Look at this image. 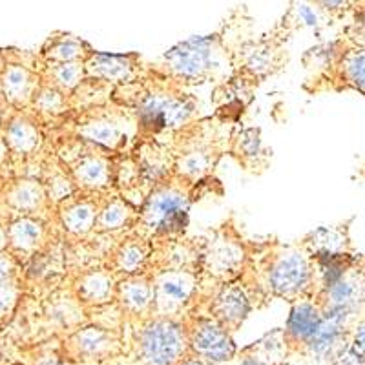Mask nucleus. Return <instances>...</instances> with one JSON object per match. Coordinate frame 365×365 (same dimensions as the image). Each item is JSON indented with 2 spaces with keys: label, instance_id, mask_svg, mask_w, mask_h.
Returning a JSON list of instances; mask_svg holds the SVG:
<instances>
[{
  "label": "nucleus",
  "instance_id": "obj_1",
  "mask_svg": "<svg viewBox=\"0 0 365 365\" xmlns=\"http://www.w3.org/2000/svg\"><path fill=\"white\" fill-rule=\"evenodd\" d=\"M141 349L152 365H172L182 351L181 332L170 323H153L144 330Z\"/></svg>",
  "mask_w": 365,
  "mask_h": 365
},
{
  "label": "nucleus",
  "instance_id": "obj_2",
  "mask_svg": "<svg viewBox=\"0 0 365 365\" xmlns=\"http://www.w3.org/2000/svg\"><path fill=\"white\" fill-rule=\"evenodd\" d=\"M146 223L157 232H178L187 225V203L174 192H161L150 199L144 210Z\"/></svg>",
  "mask_w": 365,
  "mask_h": 365
},
{
  "label": "nucleus",
  "instance_id": "obj_3",
  "mask_svg": "<svg viewBox=\"0 0 365 365\" xmlns=\"http://www.w3.org/2000/svg\"><path fill=\"white\" fill-rule=\"evenodd\" d=\"M188 110L179 100L152 95L141 105V122H143V127L159 132L163 128L178 124L181 119H185Z\"/></svg>",
  "mask_w": 365,
  "mask_h": 365
},
{
  "label": "nucleus",
  "instance_id": "obj_4",
  "mask_svg": "<svg viewBox=\"0 0 365 365\" xmlns=\"http://www.w3.org/2000/svg\"><path fill=\"white\" fill-rule=\"evenodd\" d=\"M172 68L178 74L187 75H199L201 71L207 70L209 66V40L207 39H192L188 42L181 44L179 48L172 50L166 55Z\"/></svg>",
  "mask_w": 365,
  "mask_h": 365
},
{
  "label": "nucleus",
  "instance_id": "obj_5",
  "mask_svg": "<svg viewBox=\"0 0 365 365\" xmlns=\"http://www.w3.org/2000/svg\"><path fill=\"white\" fill-rule=\"evenodd\" d=\"M194 347L201 357L212 361L228 360L234 354V345L231 338L219 327L212 323H203L194 335Z\"/></svg>",
  "mask_w": 365,
  "mask_h": 365
},
{
  "label": "nucleus",
  "instance_id": "obj_6",
  "mask_svg": "<svg viewBox=\"0 0 365 365\" xmlns=\"http://www.w3.org/2000/svg\"><path fill=\"white\" fill-rule=\"evenodd\" d=\"M307 278V265L300 256H289L279 261L272 272V285L278 292L289 294L301 287Z\"/></svg>",
  "mask_w": 365,
  "mask_h": 365
},
{
  "label": "nucleus",
  "instance_id": "obj_7",
  "mask_svg": "<svg viewBox=\"0 0 365 365\" xmlns=\"http://www.w3.org/2000/svg\"><path fill=\"white\" fill-rule=\"evenodd\" d=\"M192 291V282L185 274H168L159 282L157 301L163 309L172 311L187 301Z\"/></svg>",
  "mask_w": 365,
  "mask_h": 365
},
{
  "label": "nucleus",
  "instance_id": "obj_8",
  "mask_svg": "<svg viewBox=\"0 0 365 365\" xmlns=\"http://www.w3.org/2000/svg\"><path fill=\"white\" fill-rule=\"evenodd\" d=\"M320 323H322V318L314 311V307L303 303L298 305L292 311L291 318H289V330L294 335V338L309 342L318 330V327H320Z\"/></svg>",
  "mask_w": 365,
  "mask_h": 365
},
{
  "label": "nucleus",
  "instance_id": "obj_9",
  "mask_svg": "<svg viewBox=\"0 0 365 365\" xmlns=\"http://www.w3.org/2000/svg\"><path fill=\"white\" fill-rule=\"evenodd\" d=\"M2 88H4V93L9 99L21 103L30 95L31 75L24 68H17V66L9 68L2 77Z\"/></svg>",
  "mask_w": 365,
  "mask_h": 365
},
{
  "label": "nucleus",
  "instance_id": "obj_10",
  "mask_svg": "<svg viewBox=\"0 0 365 365\" xmlns=\"http://www.w3.org/2000/svg\"><path fill=\"white\" fill-rule=\"evenodd\" d=\"M247 311H248V305H247V300H245L243 292L236 291V289L226 291L218 301L219 316L231 323H238L239 320H243Z\"/></svg>",
  "mask_w": 365,
  "mask_h": 365
},
{
  "label": "nucleus",
  "instance_id": "obj_11",
  "mask_svg": "<svg viewBox=\"0 0 365 365\" xmlns=\"http://www.w3.org/2000/svg\"><path fill=\"white\" fill-rule=\"evenodd\" d=\"M37 130L26 121H15L8 130V143L17 150V152H30L37 144Z\"/></svg>",
  "mask_w": 365,
  "mask_h": 365
},
{
  "label": "nucleus",
  "instance_id": "obj_12",
  "mask_svg": "<svg viewBox=\"0 0 365 365\" xmlns=\"http://www.w3.org/2000/svg\"><path fill=\"white\" fill-rule=\"evenodd\" d=\"M40 238V226L35 221H30V219H18L11 225L9 228V239L11 243L18 248H28L35 247L37 241Z\"/></svg>",
  "mask_w": 365,
  "mask_h": 365
},
{
  "label": "nucleus",
  "instance_id": "obj_13",
  "mask_svg": "<svg viewBox=\"0 0 365 365\" xmlns=\"http://www.w3.org/2000/svg\"><path fill=\"white\" fill-rule=\"evenodd\" d=\"M9 201L21 210H31L35 209L40 201V190L37 185L30 181H24L13 188Z\"/></svg>",
  "mask_w": 365,
  "mask_h": 365
},
{
  "label": "nucleus",
  "instance_id": "obj_14",
  "mask_svg": "<svg viewBox=\"0 0 365 365\" xmlns=\"http://www.w3.org/2000/svg\"><path fill=\"white\" fill-rule=\"evenodd\" d=\"M338 335V325L327 320V322L320 323V327H318V330L313 335V338L309 340V345L316 352H329L330 349L335 347Z\"/></svg>",
  "mask_w": 365,
  "mask_h": 365
},
{
  "label": "nucleus",
  "instance_id": "obj_15",
  "mask_svg": "<svg viewBox=\"0 0 365 365\" xmlns=\"http://www.w3.org/2000/svg\"><path fill=\"white\" fill-rule=\"evenodd\" d=\"M93 74L100 75V77L105 79L124 77L128 74V64L121 57L99 55L97 57L95 66H93Z\"/></svg>",
  "mask_w": 365,
  "mask_h": 365
},
{
  "label": "nucleus",
  "instance_id": "obj_16",
  "mask_svg": "<svg viewBox=\"0 0 365 365\" xmlns=\"http://www.w3.org/2000/svg\"><path fill=\"white\" fill-rule=\"evenodd\" d=\"M66 221H68V226L71 231H88L91 223H93V210L88 204H77L75 209L68 212Z\"/></svg>",
  "mask_w": 365,
  "mask_h": 365
},
{
  "label": "nucleus",
  "instance_id": "obj_17",
  "mask_svg": "<svg viewBox=\"0 0 365 365\" xmlns=\"http://www.w3.org/2000/svg\"><path fill=\"white\" fill-rule=\"evenodd\" d=\"M84 134L93 141H99V143L113 144L117 141V128L108 122H97V124H90L86 127Z\"/></svg>",
  "mask_w": 365,
  "mask_h": 365
},
{
  "label": "nucleus",
  "instance_id": "obj_18",
  "mask_svg": "<svg viewBox=\"0 0 365 365\" xmlns=\"http://www.w3.org/2000/svg\"><path fill=\"white\" fill-rule=\"evenodd\" d=\"M122 294H124L127 303L134 309H143L150 298V291L144 283H128V287L122 291Z\"/></svg>",
  "mask_w": 365,
  "mask_h": 365
},
{
  "label": "nucleus",
  "instance_id": "obj_19",
  "mask_svg": "<svg viewBox=\"0 0 365 365\" xmlns=\"http://www.w3.org/2000/svg\"><path fill=\"white\" fill-rule=\"evenodd\" d=\"M79 178L84 179L88 185H97V182L105 181L106 170L99 161H88L84 163L83 168H79Z\"/></svg>",
  "mask_w": 365,
  "mask_h": 365
},
{
  "label": "nucleus",
  "instance_id": "obj_20",
  "mask_svg": "<svg viewBox=\"0 0 365 365\" xmlns=\"http://www.w3.org/2000/svg\"><path fill=\"white\" fill-rule=\"evenodd\" d=\"M349 77L358 88L365 90V53H358L349 61Z\"/></svg>",
  "mask_w": 365,
  "mask_h": 365
},
{
  "label": "nucleus",
  "instance_id": "obj_21",
  "mask_svg": "<svg viewBox=\"0 0 365 365\" xmlns=\"http://www.w3.org/2000/svg\"><path fill=\"white\" fill-rule=\"evenodd\" d=\"M124 218H127L124 209H121L119 204H112V207L106 209L105 212H103V216H100V225L105 226V228H117Z\"/></svg>",
  "mask_w": 365,
  "mask_h": 365
},
{
  "label": "nucleus",
  "instance_id": "obj_22",
  "mask_svg": "<svg viewBox=\"0 0 365 365\" xmlns=\"http://www.w3.org/2000/svg\"><path fill=\"white\" fill-rule=\"evenodd\" d=\"M55 77H57V81H59V83L70 88V86H74L75 83H77L79 68L75 64H61L59 68H57Z\"/></svg>",
  "mask_w": 365,
  "mask_h": 365
},
{
  "label": "nucleus",
  "instance_id": "obj_23",
  "mask_svg": "<svg viewBox=\"0 0 365 365\" xmlns=\"http://www.w3.org/2000/svg\"><path fill=\"white\" fill-rule=\"evenodd\" d=\"M141 260H143V253H141L137 247H128L124 248V253L121 256V265L124 269H135L139 265Z\"/></svg>",
  "mask_w": 365,
  "mask_h": 365
},
{
  "label": "nucleus",
  "instance_id": "obj_24",
  "mask_svg": "<svg viewBox=\"0 0 365 365\" xmlns=\"http://www.w3.org/2000/svg\"><path fill=\"white\" fill-rule=\"evenodd\" d=\"M84 287H86V291L90 292L91 298H93V296L99 298V296H105L106 291H108V282H105L100 276H91Z\"/></svg>",
  "mask_w": 365,
  "mask_h": 365
},
{
  "label": "nucleus",
  "instance_id": "obj_25",
  "mask_svg": "<svg viewBox=\"0 0 365 365\" xmlns=\"http://www.w3.org/2000/svg\"><path fill=\"white\" fill-rule=\"evenodd\" d=\"M39 105L44 110H55L57 106H61V97L57 95L55 91H44L39 99Z\"/></svg>",
  "mask_w": 365,
  "mask_h": 365
},
{
  "label": "nucleus",
  "instance_id": "obj_26",
  "mask_svg": "<svg viewBox=\"0 0 365 365\" xmlns=\"http://www.w3.org/2000/svg\"><path fill=\"white\" fill-rule=\"evenodd\" d=\"M13 300L15 292L6 287V285H0V313H6L13 305Z\"/></svg>",
  "mask_w": 365,
  "mask_h": 365
},
{
  "label": "nucleus",
  "instance_id": "obj_27",
  "mask_svg": "<svg viewBox=\"0 0 365 365\" xmlns=\"http://www.w3.org/2000/svg\"><path fill=\"white\" fill-rule=\"evenodd\" d=\"M11 261L6 260V257H0V285H6L9 274H11Z\"/></svg>",
  "mask_w": 365,
  "mask_h": 365
},
{
  "label": "nucleus",
  "instance_id": "obj_28",
  "mask_svg": "<svg viewBox=\"0 0 365 365\" xmlns=\"http://www.w3.org/2000/svg\"><path fill=\"white\" fill-rule=\"evenodd\" d=\"M187 170L188 172H201L203 170V157L194 156L187 159Z\"/></svg>",
  "mask_w": 365,
  "mask_h": 365
},
{
  "label": "nucleus",
  "instance_id": "obj_29",
  "mask_svg": "<svg viewBox=\"0 0 365 365\" xmlns=\"http://www.w3.org/2000/svg\"><path fill=\"white\" fill-rule=\"evenodd\" d=\"M300 13H301V17L305 18V22H307V24H311V26H314V24H316V15H314L309 8L301 6Z\"/></svg>",
  "mask_w": 365,
  "mask_h": 365
},
{
  "label": "nucleus",
  "instance_id": "obj_30",
  "mask_svg": "<svg viewBox=\"0 0 365 365\" xmlns=\"http://www.w3.org/2000/svg\"><path fill=\"white\" fill-rule=\"evenodd\" d=\"M357 344L360 345V347H364V349H365V327H361L360 335L357 336Z\"/></svg>",
  "mask_w": 365,
  "mask_h": 365
},
{
  "label": "nucleus",
  "instance_id": "obj_31",
  "mask_svg": "<svg viewBox=\"0 0 365 365\" xmlns=\"http://www.w3.org/2000/svg\"><path fill=\"white\" fill-rule=\"evenodd\" d=\"M4 157H6V144H4V141H0V163H2Z\"/></svg>",
  "mask_w": 365,
  "mask_h": 365
},
{
  "label": "nucleus",
  "instance_id": "obj_32",
  "mask_svg": "<svg viewBox=\"0 0 365 365\" xmlns=\"http://www.w3.org/2000/svg\"><path fill=\"white\" fill-rule=\"evenodd\" d=\"M4 243H6V236H4V232L0 231V248L4 247Z\"/></svg>",
  "mask_w": 365,
  "mask_h": 365
},
{
  "label": "nucleus",
  "instance_id": "obj_33",
  "mask_svg": "<svg viewBox=\"0 0 365 365\" xmlns=\"http://www.w3.org/2000/svg\"><path fill=\"white\" fill-rule=\"evenodd\" d=\"M185 365H209V364H203V361H190V364H185Z\"/></svg>",
  "mask_w": 365,
  "mask_h": 365
}]
</instances>
